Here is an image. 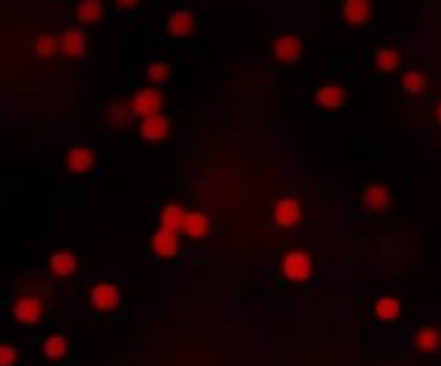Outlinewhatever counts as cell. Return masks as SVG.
<instances>
[{"label":"cell","mask_w":441,"mask_h":366,"mask_svg":"<svg viewBox=\"0 0 441 366\" xmlns=\"http://www.w3.org/2000/svg\"><path fill=\"white\" fill-rule=\"evenodd\" d=\"M282 274L291 282H303L313 274V261L303 250H293L282 259Z\"/></svg>","instance_id":"obj_1"},{"label":"cell","mask_w":441,"mask_h":366,"mask_svg":"<svg viewBox=\"0 0 441 366\" xmlns=\"http://www.w3.org/2000/svg\"><path fill=\"white\" fill-rule=\"evenodd\" d=\"M162 106H164V95L157 89H143L129 99L131 114H138V116H145V118L153 116V114H159Z\"/></svg>","instance_id":"obj_2"},{"label":"cell","mask_w":441,"mask_h":366,"mask_svg":"<svg viewBox=\"0 0 441 366\" xmlns=\"http://www.w3.org/2000/svg\"><path fill=\"white\" fill-rule=\"evenodd\" d=\"M41 315H43V302L37 295H22L13 304V317L24 325L37 323Z\"/></svg>","instance_id":"obj_3"},{"label":"cell","mask_w":441,"mask_h":366,"mask_svg":"<svg viewBox=\"0 0 441 366\" xmlns=\"http://www.w3.org/2000/svg\"><path fill=\"white\" fill-rule=\"evenodd\" d=\"M301 39L297 35H280L274 42V56L280 63H297L301 59Z\"/></svg>","instance_id":"obj_4"},{"label":"cell","mask_w":441,"mask_h":366,"mask_svg":"<svg viewBox=\"0 0 441 366\" xmlns=\"http://www.w3.org/2000/svg\"><path fill=\"white\" fill-rule=\"evenodd\" d=\"M91 302L97 310H104V312L114 310L121 302V291L112 282H99L91 291Z\"/></svg>","instance_id":"obj_5"},{"label":"cell","mask_w":441,"mask_h":366,"mask_svg":"<svg viewBox=\"0 0 441 366\" xmlns=\"http://www.w3.org/2000/svg\"><path fill=\"white\" fill-rule=\"evenodd\" d=\"M151 248L157 257H164V259L174 257L176 252H179V233L159 226L153 235Z\"/></svg>","instance_id":"obj_6"},{"label":"cell","mask_w":441,"mask_h":366,"mask_svg":"<svg viewBox=\"0 0 441 366\" xmlns=\"http://www.w3.org/2000/svg\"><path fill=\"white\" fill-rule=\"evenodd\" d=\"M65 166L67 171L80 175V173H88L93 166H95V153L93 149L88 147H73L67 157H65Z\"/></svg>","instance_id":"obj_7"},{"label":"cell","mask_w":441,"mask_h":366,"mask_svg":"<svg viewBox=\"0 0 441 366\" xmlns=\"http://www.w3.org/2000/svg\"><path fill=\"white\" fill-rule=\"evenodd\" d=\"M170 130V121L166 114H153V116H147L143 118L140 123V136L149 142H157L162 138H166Z\"/></svg>","instance_id":"obj_8"},{"label":"cell","mask_w":441,"mask_h":366,"mask_svg":"<svg viewBox=\"0 0 441 366\" xmlns=\"http://www.w3.org/2000/svg\"><path fill=\"white\" fill-rule=\"evenodd\" d=\"M317 104L325 110H338L344 102H346V91L336 85V83H330V85H323L317 95H315Z\"/></svg>","instance_id":"obj_9"},{"label":"cell","mask_w":441,"mask_h":366,"mask_svg":"<svg viewBox=\"0 0 441 366\" xmlns=\"http://www.w3.org/2000/svg\"><path fill=\"white\" fill-rule=\"evenodd\" d=\"M61 50L65 56L69 59H80L84 56V50H86V37L80 28H69L63 32L61 37Z\"/></svg>","instance_id":"obj_10"},{"label":"cell","mask_w":441,"mask_h":366,"mask_svg":"<svg viewBox=\"0 0 441 366\" xmlns=\"http://www.w3.org/2000/svg\"><path fill=\"white\" fill-rule=\"evenodd\" d=\"M274 218H276V222H278L280 226H284V228L297 224L299 218H301V207H299V202H297L295 198H282V200H278V205H276V209H274Z\"/></svg>","instance_id":"obj_11"},{"label":"cell","mask_w":441,"mask_h":366,"mask_svg":"<svg viewBox=\"0 0 441 366\" xmlns=\"http://www.w3.org/2000/svg\"><path fill=\"white\" fill-rule=\"evenodd\" d=\"M196 26V20H194V13L188 11V9H179L174 11L170 18H168V32L174 35V37H186L194 30Z\"/></svg>","instance_id":"obj_12"},{"label":"cell","mask_w":441,"mask_h":366,"mask_svg":"<svg viewBox=\"0 0 441 366\" xmlns=\"http://www.w3.org/2000/svg\"><path fill=\"white\" fill-rule=\"evenodd\" d=\"M342 11L349 24H364L373 13V3L370 0H346Z\"/></svg>","instance_id":"obj_13"},{"label":"cell","mask_w":441,"mask_h":366,"mask_svg":"<svg viewBox=\"0 0 441 366\" xmlns=\"http://www.w3.org/2000/svg\"><path fill=\"white\" fill-rule=\"evenodd\" d=\"M186 216L188 212H183V207L179 202H168V205L162 209V216H159V224L164 228H170V231H183V224H186Z\"/></svg>","instance_id":"obj_14"},{"label":"cell","mask_w":441,"mask_h":366,"mask_svg":"<svg viewBox=\"0 0 441 366\" xmlns=\"http://www.w3.org/2000/svg\"><path fill=\"white\" fill-rule=\"evenodd\" d=\"M364 205L370 212H383V209H387V205H389V190L385 185H381V183L368 185L366 192H364Z\"/></svg>","instance_id":"obj_15"},{"label":"cell","mask_w":441,"mask_h":366,"mask_svg":"<svg viewBox=\"0 0 441 366\" xmlns=\"http://www.w3.org/2000/svg\"><path fill=\"white\" fill-rule=\"evenodd\" d=\"M183 231H186L192 239H200V237H205V235L211 231V220H209V216L203 214V212H190V214L186 216Z\"/></svg>","instance_id":"obj_16"},{"label":"cell","mask_w":441,"mask_h":366,"mask_svg":"<svg viewBox=\"0 0 441 366\" xmlns=\"http://www.w3.org/2000/svg\"><path fill=\"white\" fill-rule=\"evenodd\" d=\"M50 269H52V274H56V276H61V278L71 276V274L78 269V259H75L71 252L61 250V252H56V255L50 259Z\"/></svg>","instance_id":"obj_17"},{"label":"cell","mask_w":441,"mask_h":366,"mask_svg":"<svg viewBox=\"0 0 441 366\" xmlns=\"http://www.w3.org/2000/svg\"><path fill=\"white\" fill-rule=\"evenodd\" d=\"M375 315L383 321H392V319H396L401 315V302L396 298H392V295H383L375 304Z\"/></svg>","instance_id":"obj_18"},{"label":"cell","mask_w":441,"mask_h":366,"mask_svg":"<svg viewBox=\"0 0 441 366\" xmlns=\"http://www.w3.org/2000/svg\"><path fill=\"white\" fill-rule=\"evenodd\" d=\"M104 9H102V3L99 0H84V3L78 5V20L82 24H95L99 18H102Z\"/></svg>","instance_id":"obj_19"},{"label":"cell","mask_w":441,"mask_h":366,"mask_svg":"<svg viewBox=\"0 0 441 366\" xmlns=\"http://www.w3.org/2000/svg\"><path fill=\"white\" fill-rule=\"evenodd\" d=\"M131 114V108L129 104H121V102H112L110 108H108V121L110 126L114 128H125L127 126V118Z\"/></svg>","instance_id":"obj_20"},{"label":"cell","mask_w":441,"mask_h":366,"mask_svg":"<svg viewBox=\"0 0 441 366\" xmlns=\"http://www.w3.org/2000/svg\"><path fill=\"white\" fill-rule=\"evenodd\" d=\"M375 61H377V67H379L381 71H394L396 67L401 65V54L396 52L394 48H381V50L377 52Z\"/></svg>","instance_id":"obj_21"},{"label":"cell","mask_w":441,"mask_h":366,"mask_svg":"<svg viewBox=\"0 0 441 366\" xmlns=\"http://www.w3.org/2000/svg\"><path fill=\"white\" fill-rule=\"evenodd\" d=\"M416 343L424 351H435L441 343V334H439L437 328H422V330H418Z\"/></svg>","instance_id":"obj_22"},{"label":"cell","mask_w":441,"mask_h":366,"mask_svg":"<svg viewBox=\"0 0 441 366\" xmlns=\"http://www.w3.org/2000/svg\"><path fill=\"white\" fill-rule=\"evenodd\" d=\"M61 48V42L56 37H52V35H39L37 37V44H35V50H37V54L39 56H43V59H50L52 54H56V50Z\"/></svg>","instance_id":"obj_23"},{"label":"cell","mask_w":441,"mask_h":366,"mask_svg":"<svg viewBox=\"0 0 441 366\" xmlns=\"http://www.w3.org/2000/svg\"><path fill=\"white\" fill-rule=\"evenodd\" d=\"M65 351H67V343H65V338L61 334H52V336L46 338V343H43V353H46L50 360L63 358Z\"/></svg>","instance_id":"obj_24"},{"label":"cell","mask_w":441,"mask_h":366,"mask_svg":"<svg viewBox=\"0 0 441 366\" xmlns=\"http://www.w3.org/2000/svg\"><path fill=\"white\" fill-rule=\"evenodd\" d=\"M403 89L411 95H418L426 89V78L420 71H407L403 75Z\"/></svg>","instance_id":"obj_25"},{"label":"cell","mask_w":441,"mask_h":366,"mask_svg":"<svg viewBox=\"0 0 441 366\" xmlns=\"http://www.w3.org/2000/svg\"><path fill=\"white\" fill-rule=\"evenodd\" d=\"M170 73V67L166 63H151L149 69H147V78L151 80V83H166V78Z\"/></svg>","instance_id":"obj_26"},{"label":"cell","mask_w":441,"mask_h":366,"mask_svg":"<svg viewBox=\"0 0 441 366\" xmlns=\"http://www.w3.org/2000/svg\"><path fill=\"white\" fill-rule=\"evenodd\" d=\"M16 360H18V351L11 345L0 347V366H13Z\"/></svg>","instance_id":"obj_27"},{"label":"cell","mask_w":441,"mask_h":366,"mask_svg":"<svg viewBox=\"0 0 441 366\" xmlns=\"http://www.w3.org/2000/svg\"><path fill=\"white\" fill-rule=\"evenodd\" d=\"M116 7L119 9H129V7H136V3H134V0H119Z\"/></svg>","instance_id":"obj_28"},{"label":"cell","mask_w":441,"mask_h":366,"mask_svg":"<svg viewBox=\"0 0 441 366\" xmlns=\"http://www.w3.org/2000/svg\"><path fill=\"white\" fill-rule=\"evenodd\" d=\"M437 118H439V123H441V104L437 106Z\"/></svg>","instance_id":"obj_29"}]
</instances>
